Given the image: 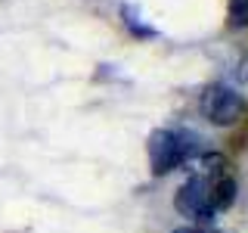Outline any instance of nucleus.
Instances as JSON below:
<instances>
[{
	"instance_id": "nucleus-1",
	"label": "nucleus",
	"mask_w": 248,
	"mask_h": 233,
	"mask_svg": "<svg viewBox=\"0 0 248 233\" xmlns=\"http://www.w3.org/2000/svg\"><path fill=\"white\" fill-rule=\"evenodd\" d=\"M196 150V137L186 131H155L149 137V165L155 174H168V171L180 168Z\"/></svg>"
},
{
	"instance_id": "nucleus-2",
	"label": "nucleus",
	"mask_w": 248,
	"mask_h": 233,
	"mask_svg": "<svg viewBox=\"0 0 248 233\" xmlns=\"http://www.w3.org/2000/svg\"><path fill=\"white\" fill-rule=\"evenodd\" d=\"M177 208L192 217V221H211L214 217V199H211V183L205 181V177H189L180 193H177Z\"/></svg>"
},
{
	"instance_id": "nucleus-3",
	"label": "nucleus",
	"mask_w": 248,
	"mask_h": 233,
	"mask_svg": "<svg viewBox=\"0 0 248 233\" xmlns=\"http://www.w3.org/2000/svg\"><path fill=\"white\" fill-rule=\"evenodd\" d=\"M202 109H205L208 121H214V124H232L239 115H242V97H239L232 87L214 84V87H208L205 97H202Z\"/></svg>"
},
{
	"instance_id": "nucleus-4",
	"label": "nucleus",
	"mask_w": 248,
	"mask_h": 233,
	"mask_svg": "<svg viewBox=\"0 0 248 233\" xmlns=\"http://www.w3.org/2000/svg\"><path fill=\"white\" fill-rule=\"evenodd\" d=\"M211 199H214V208H230L232 199H236V181L232 177H220L211 186Z\"/></svg>"
},
{
	"instance_id": "nucleus-5",
	"label": "nucleus",
	"mask_w": 248,
	"mask_h": 233,
	"mask_svg": "<svg viewBox=\"0 0 248 233\" xmlns=\"http://www.w3.org/2000/svg\"><path fill=\"white\" fill-rule=\"evenodd\" d=\"M230 22L236 28L248 25V0H230Z\"/></svg>"
},
{
	"instance_id": "nucleus-6",
	"label": "nucleus",
	"mask_w": 248,
	"mask_h": 233,
	"mask_svg": "<svg viewBox=\"0 0 248 233\" xmlns=\"http://www.w3.org/2000/svg\"><path fill=\"white\" fill-rule=\"evenodd\" d=\"M174 233H202V230H196V227H180V230H174Z\"/></svg>"
}]
</instances>
